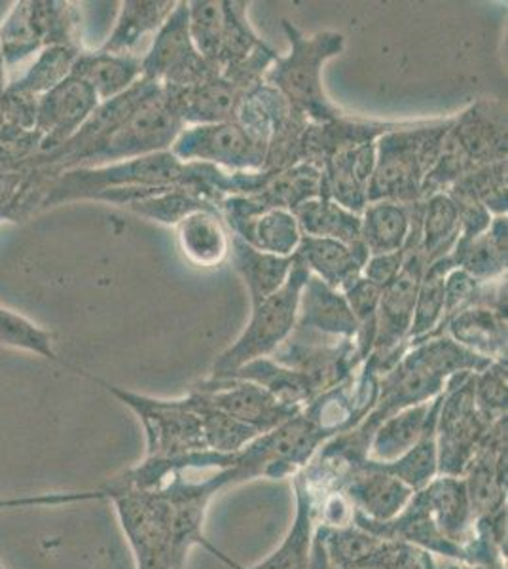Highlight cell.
I'll return each mask as SVG.
<instances>
[{
  "mask_svg": "<svg viewBox=\"0 0 508 569\" xmlns=\"http://www.w3.org/2000/svg\"><path fill=\"white\" fill-rule=\"evenodd\" d=\"M215 169L209 163L180 162L169 150L99 168L67 169L50 182L42 209L71 201H103L128 208L173 187L193 188L219 209L222 196L212 187Z\"/></svg>",
  "mask_w": 508,
  "mask_h": 569,
  "instance_id": "obj_1",
  "label": "cell"
},
{
  "mask_svg": "<svg viewBox=\"0 0 508 569\" xmlns=\"http://www.w3.org/2000/svg\"><path fill=\"white\" fill-rule=\"evenodd\" d=\"M454 117L410 120L376 141V163L368 184V203L392 201L412 206L424 201L425 176L437 163Z\"/></svg>",
  "mask_w": 508,
  "mask_h": 569,
  "instance_id": "obj_2",
  "label": "cell"
},
{
  "mask_svg": "<svg viewBox=\"0 0 508 569\" xmlns=\"http://www.w3.org/2000/svg\"><path fill=\"white\" fill-rule=\"evenodd\" d=\"M283 31L289 39V56H277L266 71L265 84L276 88L309 122L343 117L346 112L325 93L322 67L346 50V37L338 31L306 34L289 20H283Z\"/></svg>",
  "mask_w": 508,
  "mask_h": 569,
  "instance_id": "obj_3",
  "label": "cell"
},
{
  "mask_svg": "<svg viewBox=\"0 0 508 569\" xmlns=\"http://www.w3.org/2000/svg\"><path fill=\"white\" fill-rule=\"evenodd\" d=\"M101 492L117 505L137 569H185L188 552L200 545L177 526L160 490H136L110 482Z\"/></svg>",
  "mask_w": 508,
  "mask_h": 569,
  "instance_id": "obj_4",
  "label": "cell"
},
{
  "mask_svg": "<svg viewBox=\"0 0 508 569\" xmlns=\"http://www.w3.org/2000/svg\"><path fill=\"white\" fill-rule=\"evenodd\" d=\"M419 241H421V213L416 211L412 213V227L406 241L408 254H406L405 266L399 276L381 289L376 338H373L372 353L368 356L373 369L380 376L391 370L410 348L408 335L412 327L419 283L427 266L424 252L419 251Z\"/></svg>",
  "mask_w": 508,
  "mask_h": 569,
  "instance_id": "obj_5",
  "label": "cell"
},
{
  "mask_svg": "<svg viewBox=\"0 0 508 569\" xmlns=\"http://www.w3.org/2000/svg\"><path fill=\"white\" fill-rule=\"evenodd\" d=\"M308 276V268L295 257L287 283L271 297L251 306V321L238 340L215 361L211 378H228L247 362L270 357L289 338L297 325L298 300Z\"/></svg>",
  "mask_w": 508,
  "mask_h": 569,
  "instance_id": "obj_6",
  "label": "cell"
},
{
  "mask_svg": "<svg viewBox=\"0 0 508 569\" xmlns=\"http://www.w3.org/2000/svg\"><path fill=\"white\" fill-rule=\"evenodd\" d=\"M182 130L185 123L175 110L168 91L161 86L117 130L88 150L74 168H99L107 163L168 152Z\"/></svg>",
  "mask_w": 508,
  "mask_h": 569,
  "instance_id": "obj_7",
  "label": "cell"
},
{
  "mask_svg": "<svg viewBox=\"0 0 508 569\" xmlns=\"http://www.w3.org/2000/svg\"><path fill=\"white\" fill-rule=\"evenodd\" d=\"M110 395L141 421L147 435V458L149 460H171L190 453L211 452L207 448L206 435L200 416L190 407L187 397L182 399H155L147 395L133 393L101 382Z\"/></svg>",
  "mask_w": 508,
  "mask_h": 569,
  "instance_id": "obj_8",
  "label": "cell"
},
{
  "mask_svg": "<svg viewBox=\"0 0 508 569\" xmlns=\"http://www.w3.org/2000/svg\"><path fill=\"white\" fill-rule=\"evenodd\" d=\"M491 426L475 402V375L450 378L437 418L438 475L461 477Z\"/></svg>",
  "mask_w": 508,
  "mask_h": 569,
  "instance_id": "obj_9",
  "label": "cell"
},
{
  "mask_svg": "<svg viewBox=\"0 0 508 569\" xmlns=\"http://www.w3.org/2000/svg\"><path fill=\"white\" fill-rule=\"evenodd\" d=\"M145 80L166 90H182L220 74L219 69L201 58L188 29V2H177L173 13L155 34L149 52L141 58Z\"/></svg>",
  "mask_w": 508,
  "mask_h": 569,
  "instance_id": "obj_10",
  "label": "cell"
},
{
  "mask_svg": "<svg viewBox=\"0 0 508 569\" xmlns=\"http://www.w3.org/2000/svg\"><path fill=\"white\" fill-rule=\"evenodd\" d=\"M180 162L209 163L225 171H262L268 142L243 128L238 120L188 126L169 150Z\"/></svg>",
  "mask_w": 508,
  "mask_h": 569,
  "instance_id": "obj_11",
  "label": "cell"
},
{
  "mask_svg": "<svg viewBox=\"0 0 508 569\" xmlns=\"http://www.w3.org/2000/svg\"><path fill=\"white\" fill-rule=\"evenodd\" d=\"M270 357L306 376L317 395L336 388L362 365L355 340L322 337L298 327Z\"/></svg>",
  "mask_w": 508,
  "mask_h": 569,
  "instance_id": "obj_12",
  "label": "cell"
},
{
  "mask_svg": "<svg viewBox=\"0 0 508 569\" xmlns=\"http://www.w3.org/2000/svg\"><path fill=\"white\" fill-rule=\"evenodd\" d=\"M220 219L228 232L257 251L292 257L302 232L295 214L287 209L268 208L257 196H226L219 203Z\"/></svg>",
  "mask_w": 508,
  "mask_h": 569,
  "instance_id": "obj_13",
  "label": "cell"
},
{
  "mask_svg": "<svg viewBox=\"0 0 508 569\" xmlns=\"http://www.w3.org/2000/svg\"><path fill=\"white\" fill-rule=\"evenodd\" d=\"M99 99L80 78L69 77L53 90L37 99L34 136L39 141L37 154H50L72 139L86 120L99 107Z\"/></svg>",
  "mask_w": 508,
  "mask_h": 569,
  "instance_id": "obj_14",
  "label": "cell"
},
{
  "mask_svg": "<svg viewBox=\"0 0 508 569\" xmlns=\"http://www.w3.org/2000/svg\"><path fill=\"white\" fill-rule=\"evenodd\" d=\"M193 391L203 397V401L217 408L233 420L257 429L265 435L273 431L290 418L300 415V408L287 407L277 401L273 395L257 383L239 380V378H209L198 383Z\"/></svg>",
  "mask_w": 508,
  "mask_h": 569,
  "instance_id": "obj_15",
  "label": "cell"
},
{
  "mask_svg": "<svg viewBox=\"0 0 508 569\" xmlns=\"http://www.w3.org/2000/svg\"><path fill=\"white\" fill-rule=\"evenodd\" d=\"M461 479L475 518L507 509V418L489 427Z\"/></svg>",
  "mask_w": 508,
  "mask_h": 569,
  "instance_id": "obj_16",
  "label": "cell"
},
{
  "mask_svg": "<svg viewBox=\"0 0 508 569\" xmlns=\"http://www.w3.org/2000/svg\"><path fill=\"white\" fill-rule=\"evenodd\" d=\"M507 107L497 99H478L454 117L451 136L475 168L508 158Z\"/></svg>",
  "mask_w": 508,
  "mask_h": 569,
  "instance_id": "obj_17",
  "label": "cell"
},
{
  "mask_svg": "<svg viewBox=\"0 0 508 569\" xmlns=\"http://www.w3.org/2000/svg\"><path fill=\"white\" fill-rule=\"evenodd\" d=\"M341 492L353 505L355 512L373 522H387L397 517L416 493L410 486L368 458L355 463Z\"/></svg>",
  "mask_w": 508,
  "mask_h": 569,
  "instance_id": "obj_18",
  "label": "cell"
},
{
  "mask_svg": "<svg viewBox=\"0 0 508 569\" xmlns=\"http://www.w3.org/2000/svg\"><path fill=\"white\" fill-rule=\"evenodd\" d=\"M408 122H378L360 120L348 114L330 122H309L300 144V158L321 169L327 160L343 150L355 149L367 142H376L389 131L405 128Z\"/></svg>",
  "mask_w": 508,
  "mask_h": 569,
  "instance_id": "obj_19",
  "label": "cell"
},
{
  "mask_svg": "<svg viewBox=\"0 0 508 569\" xmlns=\"http://www.w3.org/2000/svg\"><path fill=\"white\" fill-rule=\"evenodd\" d=\"M376 163V142H367L355 149L332 156L321 168V196L362 214L368 206V184Z\"/></svg>",
  "mask_w": 508,
  "mask_h": 569,
  "instance_id": "obj_20",
  "label": "cell"
},
{
  "mask_svg": "<svg viewBox=\"0 0 508 569\" xmlns=\"http://www.w3.org/2000/svg\"><path fill=\"white\" fill-rule=\"evenodd\" d=\"M419 492L424 496L427 509L431 512L432 520L440 533L450 543L465 550L470 566L469 547L477 536V531H475L477 518L470 507L465 480L461 477L438 475L437 479H432Z\"/></svg>",
  "mask_w": 508,
  "mask_h": 569,
  "instance_id": "obj_21",
  "label": "cell"
},
{
  "mask_svg": "<svg viewBox=\"0 0 508 569\" xmlns=\"http://www.w3.org/2000/svg\"><path fill=\"white\" fill-rule=\"evenodd\" d=\"M298 329L311 330L330 338L355 340L359 337V325L349 310L343 292L336 291L321 279L309 273L298 300Z\"/></svg>",
  "mask_w": 508,
  "mask_h": 569,
  "instance_id": "obj_22",
  "label": "cell"
},
{
  "mask_svg": "<svg viewBox=\"0 0 508 569\" xmlns=\"http://www.w3.org/2000/svg\"><path fill=\"white\" fill-rule=\"evenodd\" d=\"M166 91L185 128H188L236 120L239 103L249 90L236 84L225 74H217L201 84Z\"/></svg>",
  "mask_w": 508,
  "mask_h": 569,
  "instance_id": "obj_23",
  "label": "cell"
},
{
  "mask_svg": "<svg viewBox=\"0 0 508 569\" xmlns=\"http://www.w3.org/2000/svg\"><path fill=\"white\" fill-rule=\"evenodd\" d=\"M295 257L308 268L309 273L336 291H343L362 276L370 254L365 246L349 247L336 240L302 236Z\"/></svg>",
  "mask_w": 508,
  "mask_h": 569,
  "instance_id": "obj_24",
  "label": "cell"
},
{
  "mask_svg": "<svg viewBox=\"0 0 508 569\" xmlns=\"http://www.w3.org/2000/svg\"><path fill=\"white\" fill-rule=\"evenodd\" d=\"M295 479V496H297V515L285 536L283 543L271 552L270 557L249 569H309L311 562V545L317 526V493L306 485L300 472Z\"/></svg>",
  "mask_w": 508,
  "mask_h": 569,
  "instance_id": "obj_25",
  "label": "cell"
},
{
  "mask_svg": "<svg viewBox=\"0 0 508 569\" xmlns=\"http://www.w3.org/2000/svg\"><path fill=\"white\" fill-rule=\"evenodd\" d=\"M117 23L109 39L99 48L101 52L114 56H139L142 40L160 31L161 26L173 13V0H126L120 4Z\"/></svg>",
  "mask_w": 508,
  "mask_h": 569,
  "instance_id": "obj_26",
  "label": "cell"
},
{
  "mask_svg": "<svg viewBox=\"0 0 508 569\" xmlns=\"http://www.w3.org/2000/svg\"><path fill=\"white\" fill-rule=\"evenodd\" d=\"M446 335L491 361L507 359V311L472 306L448 321Z\"/></svg>",
  "mask_w": 508,
  "mask_h": 569,
  "instance_id": "obj_27",
  "label": "cell"
},
{
  "mask_svg": "<svg viewBox=\"0 0 508 569\" xmlns=\"http://www.w3.org/2000/svg\"><path fill=\"white\" fill-rule=\"evenodd\" d=\"M142 56H114V53L82 52L72 67L71 77H77L90 86L97 99L110 101L122 96L142 78Z\"/></svg>",
  "mask_w": 508,
  "mask_h": 569,
  "instance_id": "obj_28",
  "label": "cell"
},
{
  "mask_svg": "<svg viewBox=\"0 0 508 569\" xmlns=\"http://www.w3.org/2000/svg\"><path fill=\"white\" fill-rule=\"evenodd\" d=\"M228 257L232 259L236 272L243 279L245 287L251 297V306L262 302L265 298L279 291L287 283L295 264V254L277 257L270 252L257 251L255 247L247 246L243 240H239L232 233H230Z\"/></svg>",
  "mask_w": 508,
  "mask_h": 569,
  "instance_id": "obj_29",
  "label": "cell"
},
{
  "mask_svg": "<svg viewBox=\"0 0 508 569\" xmlns=\"http://www.w3.org/2000/svg\"><path fill=\"white\" fill-rule=\"evenodd\" d=\"M432 408L435 401L421 402L381 421L368 445V460L391 463L399 460L400 456H405L425 433L431 420Z\"/></svg>",
  "mask_w": 508,
  "mask_h": 569,
  "instance_id": "obj_30",
  "label": "cell"
},
{
  "mask_svg": "<svg viewBox=\"0 0 508 569\" xmlns=\"http://www.w3.org/2000/svg\"><path fill=\"white\" fill-rule=\"evenodd\" d=\"M177 236L187 259L201 268L222 264L230 252V232L219 211L188 214L177 227Z\"/></svg>",
  "mask_w": 508,
  "mask_h": 569,
  "instance_id": "obj_31",
  "label": "cell"
},
{
  "mask_svg": "<svg viewBox=\"0 0 508 569\" xmlns=\"http://www.w3.org/2000/svg\"><path fill=\"white\" fill-rule=\"evenodd\" d=\"M410 227V206H400L392 201L368 203L360 214V238L367 247L368 254H384L406 249Z\"/></svg>",
  "mask_w": 508,
  "mask_h": 569,
  "instance_id": "obj_32",
  "label": "cell"
},
{
  "mask_svg": "<svg viewBox=\"0 0 508 569\" xmlns=\"http://www.w3.org/2000/svg\"><path fill=\"white\" fill-rule=\"evenodd\" d=\"M454 268L457 266L451 254L425 266L414 308L412 327L408 335L410 346L440 335V325L445 318V281Z\"/></svg>",
  "mask_w": 508,
  "mask_h": 569,
  "instance_id": "obj_33",
  "label": "cell"
},
{
  "mask_svg": "<svg viewBox=\"0 0 508 569\" xmlns=\"http://www.w3.org/2000/svg\"><path fill=\"white\" fill-rule=\"evenodd\" d=\"M295 217L302 236L336 240L343 246H365L360 238V217L341 208L336 201L327 198H313L303 201L295 209Z\"/></svg>",
  "mask_w": 508,
  "mask_h": 569,
  "instance_id": "obj_34",
  "label": "cell"
},
{
  "mask_svg": "<svg viewBox=\"0 0 508 569\" xmlns=\"http://www.w3.org/2000/svg\"><path fill=\"white\" fill-rule=\"evenodd\" d=\"M228 378H239V380L257 383L268 393L273 395L281 405L300 408V410L308 407L309 402L317 397L316 389L306 376L297 370L287 369L283 365L273 361L271 357L247 362Z\"/></svg>",
  "mask_w": 508,
  "mask_h": 569,
  "instance_id": "obj_35",
  "label": "cell"
},
{
  "mask_svg": "<svg viewBox=\"0 0 508 569\" xmlns=\"http://www.w3.org/2000/svg\"><path fill=\"white\" fill-rule=\"evenodd\" d=\"M408 353L445 382H448L454 376L465 375V372L478 375L494 362L488 357L478 356L475 351L467 350L465 346L457 343L448 335H438V337L429 338L424 342L414 343Z\"/></svg>",
  "mask_w": 508,
  "mask_h": 569,
  "instance_id": "obj_36",
  "label": "cell"
},
{
  "mask_svg": "<svg viewBox=\"0 0 508 569\" xmlns=\"http://www.w3.org/2000/svg\"><path fill=\"white\" fill-rule=\"evenodd\" d=\"M461 236L457 209L448 194H432L424 200L421 217V241L419 251L424 252L425 262L448 257Z\"/></svg>",
  "mask_w": 508,
  "mask_h": 569,
  "instance_id": "obj_37",
  "label": "cell"
},
{
  "mask_svg": "<svg viewBox=\"0 0 508 569\" xmlns=\"http://www.w3.org/2000/svg\"><path fill=\"white\" fill-rule=\"evenodd\" d=\"M321 187V169L302 162L271 176L266 187L255 196L268 208L287 209L295 213V209L302 206L303 201L319 198Z\"/></svg>",
  "mask_w": 508,
  "mask_h": 569,
  "instance_id": "obj_38",
  "label": "cell"
},
{
  "mask_svg": "<svg viewBox=\"0 0 508 569\" xmlns=\"http://www.w3.org/2000/svg\"><path fill=\"white\" fill-rule=\"evenodd\" d=\"M84 52L72 46H50L37 53V59L23 77L10 82V88L29 98L39 99L63 80L71 77L72 67L77 63L78 56Z\"/></svg>",
  "mask_w": 508,
  "mask_h": 569,
  "instance_id": "obj_39",
  "label": "cell"
},
{
  "mask_svg": "<svg viewBox=\"0 0 508 569\" xmlns=\"http://www.w3.org/2000/svg\"><path fill=\"white\" fill-rule=\"evenodd\" d=\"M37 120V99L12 90L8 86L0 93V147L21 149L37 154L39 141L34 136Z\"/></svg>",
  "mask_w": 508,
  "mask_h": 569,
  "instance_id": "obj_40",
  "label": "cell"
},
{
  "mask_svg": "<svg viewBox=\"0 0 508 569\" xmlns=\"http://www.w3.org/2000/svg\"><path fill=\"white\" fill-rule=\"evenodd\" d=\"M187 401L190 407L198 412L206 435L207 448L211 452L233 453L243 450L252 440L258 439L260 433L252 427L245 426L241 421L233 420L232 416L220 412L211 407L209 402L203 401L198 391H190L187 395Z\"/></svg>",
  "mask_w": 508,
  "mask_h": 569,
  "instance_id": "obj_41",
  "label": "cell"
},
{
  "mask_svg": "<svg viewBox=\"0 0 508 569\" xmlns=\"http://www.w3.org/2000/svg\"><path fill=\"white\" fill-rule=\"evenodd\" d=\"M126 209L166 227H179L188 214L198 213V211H219L206 196L188 187L169 188L161 194L136 201Z\"/></svg>",
  "mask_w": 508,
  "mask_h": 569,
  "instance_id": "obj_42",
  "label": "cell"
},
{
  "mask_svg": "<svg viewBox=\"0 0 508 569\" xmlns=\"http://www.w3.org/2000/svg\"><path fill=\"white\" fill-rule=\"evenodd\" d=\"M450 254L459 270L482 283L497 281L507 276V249L496 246L486 232L472 240H457Z\"/></svg>",
  "mask_w": 508,
  "mask_h": 569,
  "instance_id": "obj_43",
  "label": "cell"
},
{
  "mask_svg": "<svg viewBox=\"0 0 508 569\" xmlns=\"http://www.w3.org/2000/svg\"><path fill=\"white\" fill-rule=\"evenodd\" d=\"M44 50L32 27L29 0L16 2L0 26V52L7 67L18 66L27 58Z\"/></svg>",
  "mask_w": 508,
  "mask_h": 569,
  "instance_id": "obj_44",
  "label": "cell"
},
{
  "mask_svg": "<svg viewBox=\"0 0 508 569\" xmlns=\"http://www.w3.org/2000/svg\"><path fill=\"white\" fill-rule=\"evenodd\" d=\"M0 343L13 350L29 351L44 357L48 361H59L53 332L32 323L21 313L0 306Z\"/></svg>",
  "mask_w": 508,
  "mask_h": 569,
  "instance_id": "obj_45",
  "label": "cell"
},
{
  "mask_svg": "<svg viewBox=\"0 0 508 569\" xmlns=\"http://www.w3.org/2000/svg\"><path fill=\"white\" fill-rule=\"evenodd\" d=\"M343 297L348 300L349 310L359 325L357 348L362 362L372 353L373 338H376V323H378V308H380L381 287L360 276L353 283L343 289Z\"/></svg>",
  "mask_w": 508,
  "mask_h": 569,
  "instance_id": "obj_46",
  "label": "cell"
},
{
  "mask_svg": "<svg viewBox=\"0 0 508 569\" xmlns=\"http://www.w3.org/2000/svg\"><path fill=\"white\" fill-rule=\"evenodd\" d=\"M188 29L196 50L209 63L219 53L225 31L222 0H192L188 2Z\"/></svg>",
  "mask_w": 508,
  "mask_h": 569,
  "instance_id": "obj_47",
  "label": "cell"
},
{
  "mask_svg": "<svg viewBox=\"0 0 508 569\" xmlns=\"http://www.w3.org/2000/svg\"><path fill=\"white\" fill-rule=\"evenodd\" d=\"M475 402L489 423L507 418V359L475 375Z\"/></svg>",
  "mask_w": 508,
  "mask_h": 569,
  "instance_id": "obj_48",
  "label": "cell"
},
{
  "mask_svg": "<svg viewBox=\"0 0 508 569\" xmlns=\"http://www.w3.org/2000/svg\"><path fill=\"white\" fill-rule=\"evenodd\" d=\"M507 168L508 160H502L477 168L464 177V181L472 188V192L482 201L491 217H507Z\"/></svg>",
  "mask_w": 508,
  "mask_h": 569,
  "instance_id": "obj_49",
  "label": "cell"
},
{
  "mask_svg": "<svg viewBox=\"0 0 508 569\" xmlns=\"http://www.w3.org/2000/svg\"><path fill=\"white\" fill-rule=\"evenodd\" d=\"M446 194L450 196L457 209V219L461 228L459 240H472L488 230L494 217L488 209L484 208L482 201L478 200L472 188L464 179L457 181Z\"/></svg>",
  "mask_w": 508,
  "mask_h": 569,
  "instance_id": "obj_50",
  "label": "cell"
},
{
  "mask_svg": "<svg viewBox=\"0 0 508 569\" xmlns=\"http://www.w3.org/2000/svg\"><path fill=\"white\" fill-rule=\"evenodd\" d=\"M408 247L395 252H384V254H370L367 264L362 268V278H367L372 283L380 284L381 289L392 279L399 276L402 266H405Z\"/></svg>",
  "mask_w": 508,
  "mask_h": 569,
  "instance_id": "obj_51",
  "label": "cell"
},
{
  "mask_svg": "<svg viewBox=\"0 0 508 569\" xmlns=\"http://www.w3.org/2000/svg\"><path fill=\"white\" fill-rule=\"evenodd\" d=\"M29 158H31V154L26 152V150L0 147V171H2V169L21 166V163H26Z\"/></svg>",
  "mask_w": 508,
  "mask_h": 569,
  "instance_id": "obj_52",
  "label": "cell"
},
{
  "mask_svg": "<svg viewBox=\"0 0 508 569\" xmlns=\"http://www.w3.org/2000/svg\"><path fill=\"white\" fill-rule=\"evenodd\" d=\"M7 69L4 58H2V52H0V93H4V90L8 88Z\"/></svg>",
  "mask_w": 508,
  "mask_h": 569,
  "instance_id": "obj_53",
  "label": "cell"
}]
</instances>
